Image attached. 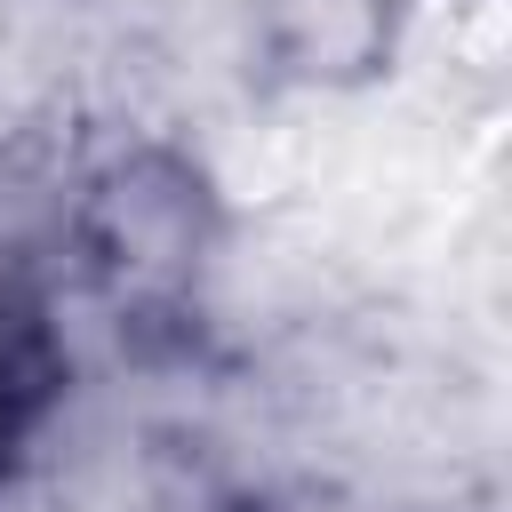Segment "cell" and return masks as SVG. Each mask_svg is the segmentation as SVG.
Wrapping results in <instances>:
<instances>
[{
    "label": "cell",
    "instance_id": "obj_1",
    "mask_svg": "<svg viewBox=\"0 0 512 512\" xmlns=\"http://www.w3.org/2000/svg\"><path fill=\"white\" fill-rule=\"evenodd\" d=\"M48 384H56V360H48V336L40 328H24V336H8L0 344V464H8V440L40 416V400H48Z\"/></svg>",
    "mask_w": 512,
    "mask_h": 512
}]
</instances>
